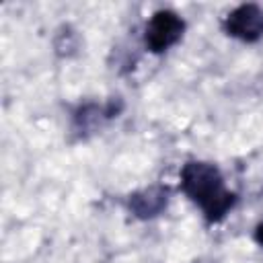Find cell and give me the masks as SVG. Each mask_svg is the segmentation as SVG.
Wrapping results in <instances>:
<instances>
[{
    "instance_id": "cell-3",
    "label": "cell",
    "mask_w": 263,
    "mask_h": 263,
    "mask_svg": "<svg viewBox=\"0 0 263 263\" xmlns=\"http://www.w3.org/2000/svg\"><path fill=\"white\" fill-rule=\"evenodd\" d=\"M228 35L240 41H257L263 37V8L257 4H242L226 16Z\"/></svg>"
},
{
    "instance_id": "cell-1",
    "label": "cell",
    "mask_w": 263,
    "mask_h": 263,
    "mask_svg": "<svg viewBox=\"0 0 263 263\" xmlns=\"http://www.w3.org/2000/svg\"><path fill=\"white\" fill-rule=\"evenodd\" d=\"M181 187L208 220H220L234 203V193L224 187L220 171L208 162H187L181 171Z\"/></svg>"
},
{
    "instance_id": "cell-4",
    "label": "cell",
    "mask_w": 263,
    "mask_h": 263,
    "mask_svg": "<svg viewBox=\"0 0 263 263\" xmlns=\"http://www.w3.org/2000/svg\"><path fill=\"white\" fill-rule=\"evenodd\" d=\"M255 238H257V242L263 247V222L257 226V230H255Z\"/></svg>"
},
{
    "instance_id": "cell-2",
    "label": "cell",
    "mask_w": 263,
    "mask_h": 263,
    "mask_svg": "<svg viewBox=\"0 0 263 263\" xmlns=\"http://www.w3.org/2000/svg\"><path fill=\"white\" fill-rule=\"evenodd\" d=\"M183 21L171 10H158L146 27V45L152 51H164L175 45L183 35Z\"/></svg>"
}]
</instances>
